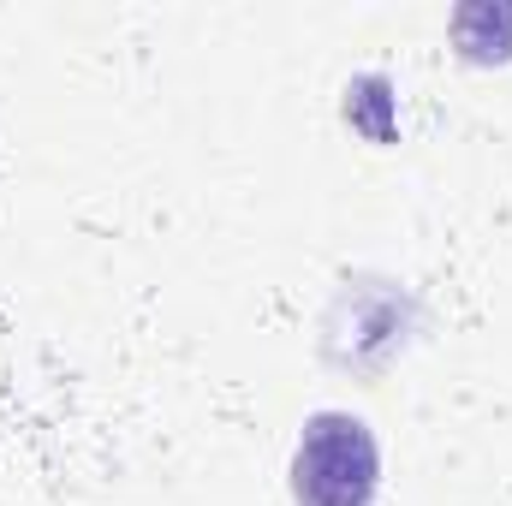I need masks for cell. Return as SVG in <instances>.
Segmentation results:
<instances>
[{
	"instance_id": "obj_1",
	"label": "cell",
	"mask_w": 512,
	"mask_h": 506,
	"mask_svg": "<svg viewBox=\"0 0 512 506\" xmlns=\"http://www.w3.org/2000/svg\"><path fill=\"white\" fill-rule=\"evenodd\" d=\"M292 501L298 506H376L382 495V441L352 411H316L292 447Z\"/></svg>"
},
{
	"instance_id": "obj_3",
	"label": "cell",
	"mask_w": 512,
	"mask_h": 506,
	"mask_svg": "<svg viewBox=\"0 0 512 506\" xmlns=\"http://www.w3.org/2000/svg\"><path fill=\"white\" fill-rule=\"evenodd\" d=\"M340 114H346V126L358 131L364 143H376V149L399 143V96H393V78L387 72H358L346 84Z\"/></svg>"
},
{
	"instance_id": "obj_2",
	"label": "cell",
	"mask_w": 512,
	"mask_h": 506,
	"mask_svg": "<svg viewBox=\"0 0 512 506\" xmlns=\"http://www.w3.org/2000/svg\"><path fill=\"white\" fill-rule=\"evenodd\" d=\"M453 54L465 66H507L512 60V0H465L447 18Z\"/></svg>"
}]
</instances>
